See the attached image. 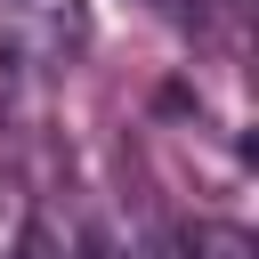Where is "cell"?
Listing matches in <instances>:
<instances>
[{
	"label": "cell",
	"instance_id": "6da1fadb",
	"mask_svg": "<svg viewBox=\"0 0 259 259\" xmlns=\"http://www.w3.org/2000/svg\"><path fill=\"white\" fill-rule=\"evenodd\" d=\"M89 49V0H0V57L16 73H65Z\"/></svg>",
	"mask_w": 259,
	"mask_h": 259
}]
</instances>
